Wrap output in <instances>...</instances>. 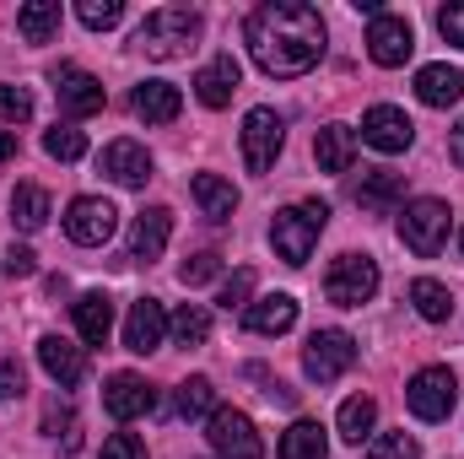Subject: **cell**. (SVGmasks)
I'll use <instances>...</instances> for the list:
<instances>
[{
    "instance_id": "obj_1",
    "label": "cell",
    "mask_w": 464,
    "mask_h": 459,
    "mask_svg": "<svg viewBox=\"0 0 464 459\" xmlns=\"http://www.w3.org/2000/svg\"><path fill=\"white\" fill-rule=\"evenodd\" d=\"M243 38H248V54L265 76H308L319 60H324V16L303 0H265L248 11L243 22Z\"/></svg>"
},
{
    "instance_id": "obj_2",
    "label": "cell",
    "mask_w": 464,
    "mask_h": 459,
    "mask_svg": "<svg viewBox=\"0 0 464 459\" xmlns=\"http://www.w3.org/2000/svg\"><path fill=\"white\" fill-rule=\"evenodd\" d=\"M206 33V16L189 11V5H157L146 11V22L135 27V49L146 60H179L195 49V38Z\"/></svg>"
},
{
    "instance_id": "obj_3",
    "label": "cell",
    "mask_w": 464,
    "mask_h": 459,
    "mask_svg": "<svg viewBox=\"0 0 464 459\" xmlns=\"http://www.w3.org/2000/svg\"><path fill=\"white\" fill-rule=\"evenodd\" d=\"M324 222H330V206H324V200H303V206L276 211V222H270V243H276V254H281L286 265H308V254H314V243H319Z\"/></svg>"
},
{
    "instance_id": "obj_4",
    "label": "cell",
    "mask_w": 464,
    "mask_h": 459,
    "mask_svg": "<svg viewBox=\"0 0 464 459\" xmlns=\"http://www.w3.org/2000/svg\"><path fill=\"white\" fill-rule=\"evenodd\" d=\"M400 238H405V249H411V254L432 259V254L449 243V206H443V200H432V195L411 200V206L400 211Z\"/></svg>"
},
{
    "instance_id": "obj_5",
    "label": "cell",
    "mask_w": 464,
    "mask_h": 459,
    "mask_svg": "<svg viewBox=\"0 0 464 459\" xmlns=\"http://www.w3.org/2000/svg\"><path fill=\"white\" fill-rule=\"evenodd\" d=\"M372 292H378V265L367 254H341L324 276V298L335 308H362V303H372Z\"/></svg>"
},
{
    "instance_id": "obj_6",
    "label": "cell",
    "mask_w": 464,
    "mask_h": 459,
    "mask_svg": "<svg viewBox=\"0 0 464 459\" xmlns=\"http://www.w3.org/2000/svg\"><path fill=\"white\" fill-rule=\"evenodd\" d=\"M454 400H459V384H454L449 367H421V373L405 384V405H411L416 422H449Z\"/></svg>"
},
{
    "instance_id": "obj_7",
    "label": "cell",
    "mask_w": 464,
    "mask_h": 459,
    "mask_svg": "<svg viewBox=\"0 0 464 459\" xmlns=\"http://www.w3.org/2000/svg\"><path fill=\"white\" fill-rule=\"evenodd\" d=\"M281 146H286V119L276 109H248L243 114V162H248V173H270Z\"/></svg>"
},
{
    "instance_id": "obj_8",
    "label": "cell",
    "mask_w": 464,
    "mask_h": 459,
    "mask_svg": "<svg viewBox=\"0 0 464 459\" xmlns=\"http://www.w3.org/2000/svg\"><path fill=\"white\" fill-rule=\"evenodd\" d=\"M206 438H211V449L217 459H265V444H259V433H254V422L243 416V411H211L206 416Z\"/></svg>"
},
{
    "instance_id": "obj_9",
    "label": "cell",
    "mask_w": 464,
    "mask_h": 459,
    "mask_svg": "<svg viewBox=\"0 0 464 459\" xmlns=\"http://www.w3.org/2000/svg\"><path fill=\"white\" fill-rule=\"evenodd\" d=\"M411 49H416V33H411V22H405V16L378 11V16L367 22V54H372V65L400 71V65L411 60Z\"/></svg>"
},
{
    "instance_id": "obj_10",
    "label": "cell",
    "mask_w": 464,
    "mask_h": 459,
    "mask_svg": "<svg viewBox=\"0 0 464 459\" xmlns=\"http://www.w3.org/2000/svg\"><path fill=\"white\" fill-rule=\"evenodd\" d=\"M351 362H356V341H351L346 330H314V341L303 351V373L314 384H335Z\"/></svg>"
},
{
    "instance_id": "obj_11",
    "label": "cell",
    "mask_w": 464,
    "mask_h": 459,
    "mask_svg": "<svg viewBox=\"0 0 464 459\" xmlns=\"http://www.w3.org/2000/svg\"><path fill=\"white\" fill-rule=\"evenodd\" d=\"M49 82H54V98H60V109L76 119H92L98 109H103V82L92 76V71H82V65H54L49 71Z\"/></svg>"
},
{
    "instance_id": "obj_12",
    "label": "cell",
    "mask_w": 464,
    "mask_h": 459,
    "mask_svg": "<svg viewBox=\"0 0 464 459\" xmlns=\"http://www.w3.org/2000/svg\"><path fill=\"white\" fill-rule=\"evenodd\" d=\"M119 228V211L109 200H98V195H82V200H71V211H65V232H71V243H82V249H103Z\"/></svg>"
},
{
    "instance_id": "obj_13",
    "label": "cell",
    "mask_w": 464,
    "mask_h": 459,
    "mask_svg": "<svg viewBox=\"0 0 464 459\" xmlns=\"http://www.w3.org/2000/svg\"><path fill=\"white\" fill-rule=\"evenodd\" d=\"M362 141L372 146V151H405L411 141H416V124H411V114L405 109H394V103H378V109H367L362 114Z\"/></svg>"
},
{
    "instance_id": "obj_14",
    "label": "cell",
    "mask_w": 464,
    "mask_h": 459,
    "mask_svg": "<svg viewBox=\"0 0 464 459\" xmlns=\"http://www.w3.org/2000/svg\"><path fill=\"white\" fill-rule=\"evenodd\" d=\"M157 405V389L140 378V373H114L109 384H103V411L114 416V422H135V416H146Z\"/></svg>"
},
{
    "instance_id": "obj_15",
    "label": "cell",
    "mask_w": 464,
    "mask_h": 459,
    "mask_svg": "<svg viewBox=\"0 0 464 459\" xmlns=\"http://www.w3.org/2000/svg\"><path fill=\"white\" fill-rule=\"evenodd\" d=\"M98 168H103L114 184H124V190H140V184L151 179V151H146L140 141H109L103 157H98Z\"/></svg>"
},
{
    "instance_id": "obj_16",
    "label": "cell",
    "mask_w": 464,
    "mask_h": 459,
    "mask_svg": "<svg viewBox=\"0 0 464 459\" xmlns=\"http://www.w3.org/2000/svg\"><path fill=\"white\" fill-rule=\"evenodd\" d=\"M162 336H168V314H162V303H157V298L130 303V319H124V351L146 356V351L162 346Z\"/></svg>"
},
{
    "instance_id": "obj_17",
    "label": "cell",
    "mask_w": 464,
    "mask_h": 459,
    "mask_svg": "<svg viewBox=\"0 0 464 459\" xmlns=\"http://www.w3.org/2000/svg\"><path fill=\"white\" fill-rule=\"evenodd\" d=\"M168 232H173V211L168 206H146L130 228V259L135 265H151L162 249H168Z\"/></svg>"
},
{
    "instance_id": "obj_18",
    "label": "cell",
    "mask_w": 464,
    "mask_h": 459,
    "mask_svg": "<svg viewBox=\"0 0 464 459\" xmlns=\"http://www.w3.org/2000/svg\"><path fill=\"white\" fill-rule=\"evenodd\" d=\"M38 362H44V373H49L60 389H76V384L87 378V356H82V346H71L65 336H44V341H38Z\"/></svg>"
},
{
    "instance_id": "obj_19",
    "label": "cell",
    "mask_w": 464,
    "mask_h": 459,
    "mask_svg": "<svg viewBox=\"0 0 464 459\" xmlns=\"http://www.w3.org/2000/svg\"><path fill=\"white\" fill-rule=\"evenodd\" d=\"M243 325H248L254 336H286V330L297 325V298L270 292V298H259V303L243 308Z\"/></svg>"
},
{
    "instance_id": "obj_20",
    "label": "cell",
    "mask_w": 464,
    "mask_h": 459,
    "mask_svg": "<svg viewBox=\"0 0 464 459\" xmlns=\"http://www.w3.org/2000/svg\"><path fill=\"white\" fill-rule=\"evenodd\" d=\"M237 82H243V71H237V60L232 54H217L200 76H195V98L206 103V109H227L232 93H237Z\"/></svg>"
},
{
    "instance_id": "obj_21",
    "label": "cell",
    "mask_w": 464,
    "mask_h": 459,
    "mask_svg": "<svg viewBox=\"0 0 464 459\" xmlns=\"http://www.w3.org/2000/svg\"><path fill=\"white\" fill-rule=\"evenodd\" d=\"M416 98L427 109H449L464 98V71L459 65H421L416 71Z\"/></svg>"
},
{
    "instance_id": "obj_22",
    "label": "cell",
    "mask_w": 464,
    "mask_h": 459,
    "mask_svg": "<svg viewBox=\"0 0 464 459\" xmlns=\"http://www.w3.org/2000/svg\"><path fill=\"white\" fill-rule=\"evenodd\" d=\"M179 109H184V93L173 82H140L135 87V114L146 119V124H173Z\"/></svg>"
},
{
    "instance_id": "obj_23",
    "label": "cell",
    "mask_w": 464,
    "mask_h": 459,
    "mask_svg": "<svg viewBox=\"0 0 464 459\" xmlns=\"http://www.w3.org/2000/svg\"><path fill=\"white\" fill-rule=\"evenodd\" d=\"M405 195V179L400 173H389V168H372V173H362V184H356V206L362 211H372V217H383V211H394V200Z\"/></svg>"
},
{
    "instance_id": "obj_24",
    "label": "cell",
    "mask_w": 464,
    "mask_h": 459,
    "mask_svg": "<svg viewBox=\"0 0 464 459\" xmlns=\"http://www.w3.org/2000/svg\"><path fill=\"white\" fill-rule=\"evenodd\" d=\"M71 314H76V330H82V341H87V346L109 341V330H114V303H109L103 292L76 298V303H71Z\"/></svg>"
},
{
    "instance_id": "obj_25",
    "label": "cell",
    "mask_w": 464,
    "mask_h": 459,
    "mask_svg": "<svg viewBox=\"0 0 464 459\" xmlns=\"http://www.w3.org/2000/svg\"><path fill=\"white\" fill-rule=\"evenodd\" d=\"M314 157H319L324 173H346L351 157H356V130H346V124H324V130L314 135Z\"/></svg>"
},
{
    "instance_id": "obj_26",
    "label": "cell",
    "mask_w": 464,
    "mask_h": 459,
    "mask_svg": "<svg viewBox=\"0 0 464 459\" xmlns=\"http://www.w3.org/2000/svg\"><path fill=\"white\" fill-rule=\"evenodd\" d=\"M195 200H200V211L211 217V222H227L232 211H237V190H232L222 173H195Z\"/></svg>"
},
{
    "instance_id": "obj_27",
    "label": "cell",
    "mask_w": 464,
    "mask_h": 459,
    "mask_svg": "<svg viewBox=\"0 0 464 459\" xmlns=\"http://www.w3.org/2000/svg\"><path fill=\"white\" fill-rule=\"evenodd\" d=\"M281 459H330V438H324V427L319 422H292L286 433H281Z\"/></svg>"
},
{
    "instance_id": "obj_28",
    "label": "cell",
    "mask_w": 464,
    "mask_h": 459,
    "mask_svg": "<svg viewBox=\"0 0 464 459\" xmlns=\"http://www.w3.org/2000/svg\"><path fill=\"white\" fill-rule=\"evenodd\" d=\"M16 33H22L27 44H49V38L60 33V0H27V5L16 11Z\"/></svg>"
},
{
    "instance_id": "obj_29",
    "label": "cell",
    "mask_w": 464,
    "mask_h": 459,
    "mask_svg": "<svg viewBox=\"0 0 464 459\" xmlns=\"http://www.w3.org/2000/svg\"><path fill=\"white\" fill-rule=\"evenodd\" d=\"M372 422H378V400H372V395H351V400H341L335 427H341L346 444H362V438L372 433Z\"/></svg>"
},
{
    "instance_id": "obj_30",
    "label": "cell",
    "mask_w": 464,
    "mask_h": 459,
    "mask_svg": "<svg viewBox=\"0 0 464 459\" xmlns=\"http://www.w3.org/2000/svg\"><path fill=\"white\" fill-rule=\"evenodd\" d=\"M411 303H416V314H421L427 325H443V319L454 314V298H449V287H443V281H432V276L411 281Z\"/></svg>"
},
{
    "instance_id": "obj_31",
    "label": "cell",
    "mask_w": 464,
    "mask_h": 459,
    "mask_svg": "<svg viewBox=\"0 0 464 459\" xmlns=\"http://www.w3.org/2000/svg\"><path fill=\"white\" fill-rule=\"evenodd\" d=\"M11 222L22 232H38L49 222V195H44L38 184H16V195H11Z\"/></svg>"
},
{
    "instance_id": "obj_32",
    "label": "cell",
    "mask_w": 464,
    "mask_h": 459,
    "mask_svg": "<svg viewBox=\"0 0 464 459\" xmlns=\"http://www.w3.org/2000/svg\"><path fill=\"white\" fill-rule=\"evenodd\" d=\"M168 330H173V341L179 346H206L211 341V314H206L200 303H184V308L168 319Z\"/></svg>"
},
{
    "instance_id": "obj_33",
    "label": "cell",
    "mask_w": 464,
    "mask_h": 459,
    "mask_svg": "<svg viewBox=\"0 0 464 459\" xmlns=\"http://www.w3.org/2000/svg\"><path fill=\"white\" fill-rule=\"evenodd\" d=\"M211 411H217V384H211V378H200V373H195V378H184V384H179V416H184V422H195V416H211Z\"/></svg>"
},
{
    "instance_id": "obj_34",
    "label": "cell",
    "mask_w": 464,
    "mask_h": 459,
    "mask_svg": "<svg viewBox=\"0 0 464 459\" xmlns=\"http://www.w3.org/2000/svg\"><path fill=\"white\" fill-rule=\"evenodd\" d=\"M44 151H49L54 162H76V157L87 151V135H82L76 124H54V130L44 135Z\"/></svg>"
},
{
    "instance_id": "obj_35",
    "label": "cell",
    "mask_w": 464,
    "mask_h": 459,
    "mask_svg": "<svg viewBox=\"0 0 464 459\" xmlns=\"http://www.w3.org/2000/svg\"><path fill=\"white\" fill-rule=\"evenodd\" d=\"M367 459H421V444L411 433H378L367 444Z\"/></svg>"
},
{
    "instance_id": "obj_36",
    "label": "cell",
    "mask_w": 464,
    "mask_h": 459,
    "mask_svg": "<svg viewBox=\"0 0 464 459\" xmlns=\"http://www.w3.org/2000/svg\"><path fill=\"white\" fill-rule=\"evenodd\" d=\"M76 16H82L92 33H103V27H114L119 16H124V0H82V5H76Z\"/></svg>"
},
{
    "instance_id": "obj_37",
    "label": "cell",
    "mask_w": 464,
    "mask_h": 459,
    "mask_svg": "<svg viewBox=\"0 0 464 459\" xmlns=\"http://www.w3.org/2000/svg\"><path fill=\"white\" fill-rule=\"evenodd\" d=\"M211 276H222V254H189V259L179 265V281H184V287H200V281H211Z\"/></svg>"
},
{
    "instance_id": "obj_38",
    "label": "cell",
    "mask_w": 464,
    "mask_h": 459,
    "mask_svg": "<svg viewBox=\"0 0 464 459\" xmlns=\"http://www.w3.org/2000/svg\"><path fill=\"white\" fill-rule=\"evenodd\" d=\"M0 119H5V124L33 119V93H27V87H0Z\"/></svg>"
},
{
    "instance_id": "obj_39",
    "label": "cell",
    "mask_w": 464,
    "mask_h": 459,
    "mask_svg": "<svg viewBox=\"0 0 464 459\" xmlns=\"http://www.w3.org/2000/svg\"><path fill=\"white\" fill-rule=\"evenodd\" d=\"M438 33H443L454 49H464V0H449V5L438 11Z\"/></svg>"
},
{
    "instance_id": "obj_40",
    "label": "cell",
    "mask_w": 464,
    "mask_h": 459,
    "mask_svg": "<svg viewBox=\"0 0 464 459\" xmlns=\"http://www.w3.org/2000/svg\"><path fill=\"white\" fill-rule=\"evenodd\" d=\"M248 292H254V270H237L227 287L217 292V303H222V308L232 314V308H243V298H248Z\"/></svg>"
},
{
    "instance_id": "obj_41",
    "label": "cell",
    "mask_w": 464,
    "mask_h": 459,
    "mask_svg": "<svg viewBox=\"0 0 464 459\" xmlns=\"http://www.w3.org/2000/svg\"><path fill=\"white\" fill-rule=\"evenodd\" d=\"M27 389V373H22V362L16 356H0V400H16Z\"/></svg>"
},
{
    "instance_id": "obj_42",
    "label": "cell",
    "mask_w": 464,
    "mask_h": 459,
    "mask_svg": "<svg viewBox=\"0 0 464 459\" xmlns=\"http://www.w3.org/2000/svg\"><path fill=\"white\" fill-rule=\"evenodd\" d=\"M103 459H146V444H140L135 433H114V438L103 444Z\"/></svg>"
},
{
    "instance_id": "obj_43",
    "label": "cell",
    "mask_w": 464,
    "mask_h": 459,
    "mask_svg": "<svg viewBox=\"0 0 464 459\" xmlns=\"http://www.w3.org/2000/svg\"><path fill=\"white\" fill-rule=\"evenodd\" d=\"M33 270H38V254L27 243H11L5 249V276H33Z\"/></svg>"
},
{
    "instance_id": "obj_44",
    "label": "cell",
    "mask_w": 464,
    "mask_h": 459,
    "mask_svg": "<svg viewBox=\"0 0 464 459\" xmlns=\"http://www.w3.org/2000/svg\"><path fill=\"white\" fill-rule=\"evenodd\" d=\"M44 427H49L54 438H60V427H65V449H76V416H71V411H65V416H60V411H49V416H44Z\"/></svg>"
},
{
    "instance_id": "obj_45",
    "label": "cell",
    "mask_w": 464,
    "mask_h": 459,
    "mask_svg": "<svg viewBox=\"0 0 464 459\" xmlns=\"http://www.w3.org/2000/svg\"><path fill=\"white\" fill-rule=\"evenodd\" d=\"M16 157V130H0V162H11Z\"/></svg>"
},
{
    "instance_id": "obj_46",
    "label": "cell",
    "mask_w": 464,
    "mask_h": 459,
    "mask_svg": "<svg viewBox=\"0 0 464 459\" xmlns=\"http://www.w3.org/2000/svg\"><path fill=\"white\" fill-rule=\"evenodd\" d=\"M454 157L464 162V119H459V130H454Z\"/></svg>"
},
{
    "instance_id": "obj_47",
    "label": "cell",
    "mask_w": 464,
    "mask_h": 459,
    "mask_svg": "<svg viewBox=\"0 0 464 459\" xmlns=\"http://www.w3.org/2000/svg\"><path fill=\"white\" fill-rule=\"evenodd\" d=\"M459 249H464V228H459Z\"/></svg>"
}]
</instances>
